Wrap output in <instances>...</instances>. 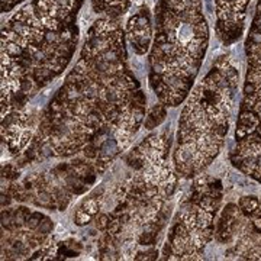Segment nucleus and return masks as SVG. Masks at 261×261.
<instances>
[{"mask_svg": "<svg viewBox=\"0 0 261 261\" xmlns=\"http://www.w3.org/2000/svg\"><path fill=\"white\" fill-rule=\"evenodd\" d=\"M238 73L222 57L192 92L178 129L176 166L195 176L216 157L228 132Z\"/></svg>", "mask_w": 261, "mask_h": 261, "instance_id": "3", "label": "nucleus"}, {"mask_svg": "<svg viewBox=\"0 0 261 261\" xmlns=\"http://www.w3.org/2000/svg\"><path fill=\"white\" fill-rule=\"evenodd\" d=\"M151 34H152L151 16H149L148 9L145 8L129 19L128 28H126L128 39L137 54H145L148 51Z\"/></svg>", "mask_w": 261, "mask_h": 261, "instance_id": "6", "label": "nucleus"}, {"mask_svg": "<svg viewBox=\"0 0 261 261\" xmlns=\"http://www.w3.org/2000/svg\"><path fill=\"white\" fill-rule=\"evenodd\" d=\"M245 51L248 57V73L245 86H258L261 84V0L257 3L250 34L245 42Z\"/></svg>", "mask_w": 261, "mask_h": 261, "instance_id": "5", "label": "nucleus"}, {"mask_svg": "<svg viewBox=\"0 0 261 261\" xmlns=\"http://www.w3.org/2000/svg\"><path fill=\"white\" fill-rule=\"evenodd\" d=\"M209 28L202 0H160L149 56V83L168 106L185 100L203 63Z\"/></svg>", "mask_w": 261, "mask_h": 261, "instance_id": "2", "label": "nucleus"}, {"mask_svg": "<svg viewBox=\"0 0 261 261\" xmlns=\"http://www.w3.org/2000/svg\"><path fill=\"white\" fill-rule=\"evenodd\" d=\"M248 3L250 0H215L218 37L226 45L243 35Z\"/></svg>", "mask_w": 261, "mask_h": 261, "instance_id": "4", "label": "nucleus"}, {"mask_svg": "<svg viewBox=\"0 0 261 261\" xmlns=\"http://www.w3.org/2000/svg\"><path fill=\"white\" fill-rule=\"evenodd\" d=\"M83 0H32L2 29L3 96L47 84L64 70L79 41Z\"/></svg>", "mask_w": 261, "mask_h": 261, "instance_id": "1", "label": "nucleus"}, {"mask_svg": "<svg viewBox=\"0 0 261 261\" xmlns=\"http://www.w3.org/2000/svg\"><path fill=\"white\" fill-rule=\"evenodd\" d=\"M132 0H93V9L108 18L118 19L129 8Z\"/></svg>", "mask_w": 261, "mask_h": 261, "instance_id": "7", "label": "nucleus"}]
</instances>
